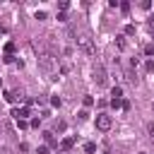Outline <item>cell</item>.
Returning a JSON list of instances; mask_svg holds the SVG:
<instances>
[{"label":"cell","instance_id":"cell-1","mask_svg":"<svg viewBox=\"0 0 154 154\" xmlns=\"http://www.w3.org/2000/svg\"><path fill=\"white\" fill-rule=\"evenodd\" d=\"M36 63H38V70L46 72V75H51V72L55 70V60H53V55H48V53H41V55L36 58Z\"/></svg>","mask_w":154,"mask_h":154},{"label":"cell","instance_id":"cell-2","mask_svg":"<svg viewBox=\"0 0 154 154\" xmlns=\"http://www.w3.org/2000/svg\"><path fill=\"white\" fill-rule=\"evenodd\" d=\"M77 48H79L84 55H94V43H91L89 36H79V38H77Z\"/></svg>","mask_w":154,"mask_h":154},{"label":"cell","instance_id":"cell-3","mask_svg":"<svg viewBox=\"0 0 154 154\" xmlns=\"http://www.w3.org/2000/svg\"><path fill=\"white\" fill-rule=\"evenodd\" d=\"M94 82H96V87H106V82H108V75H106V70H103V65H94Z\"/></svg>","mask_w":154,"mask_h":154},{"label":"cell","instance_id":"cell-4","mask_svg":"<svg viewBox=\"0 0 154 154\" xmlns=\"http://www.w3.org/2000/svg\"><path fill=\"white\" fill-rule=\"evenodd\" d=\"M111 125H113V118H111L108 113H99V116H96V128H99L101 132L111 130Z\"/></svg>","mask_w":154,"mask_h":154},{"label":"cell","instance_id":"cell-5","mask_svg":"<svg viewBox=\"0 0 154 154\" xmlns=\"http://www.w3.org/2000/svg\"><path fill=\"white\" fill-rule=\"evenodd\" d=\"M116 46H118L120 51H125V48H128V41H125V34H120V36H116Z\"/></svg>","mask_w":154,"mask_h":154},{"label":"cell","instance_id":"cell-6","mask_svg":"<svg viewBox=\"0 0 154 154\" xmlns=\"http://www.w3.org/2000/svg\"><path fill=\"white\" fill-rule=\"evenodd\" d=\"M72 144H75V137H65V140L60 142V147H63V149H72Z\"/></svg>","mask_w":154,"mask_h":154},{"label":"cell","instance_id":"cell-7","mask_svg":"<svg viewBox=\"0 0 154 154\" xmlns=\"http://www.w3.org/2000/svg\"><path fill=\"white\" fill-rule=\"evenodd\" d=\"M111 96H113L116 101H120V96H123V89H120V87H113V91H111Z\"/></svg>","mask_w":154,"mask_h":154},{"label":"cell","instance_id":"cell-8","mask_svg":"<svg viewBox=\"0 0 154 154\" xmlns=\"http://www.w3.org/2000/svg\"><path fill=\"white\" fill-rule=\"evenodd\" d=\"M84 152H87V154H94V152H96V144H94V142H87V144H84Z\"/></svg>","mask_w":154,"mask_h":154},{"label":"cell","instance_id":"cell-9","mask_svg":"<svg viewBox=\"0 0 154 154\" xmlns=\"http://www.w3.org/2000/svg\"><path fill=\"white\" fill-rule=\"evenodd\" d=\"M43 137H46V142H48L51 147H55V140H53V132H43Z\"/></svg>","mask_w":154,"mask_h":154},{"label":"cell","instance_id":"cell-10","mask_svg":"<svg viewBox=\"0 0 154 154\" xmlns=\"http://www.w3.org/2000/svg\"><path fill=\"white\" fill-rule=\"evenodd\" d=\"M144 70H147V72H154V60H147V63H144Z\"/></svg>","mask_w":154,"mask_h":154},{"label":"cell","instance_id":"cell-11","mask_svg":"<svg viewBox=\"0 0 154 154\" xmlns=\"http://www.w3.org/2000/svg\"><path fill=\"white\" fill-rule=\"evenodd\" d=\"M132 34H135V26L128 24V26H125V36H132Z\"/></svg>","mask_w":154,"mask_h":154},{"label":"cell","instance_id":"cell-12","mask_svg":"<svg viewBox=\"0 0 154 154\" xmlns=\"http://www.w3.org/2000/svg\"><path fill=\"white\" fill-rule=\"evenodd\" d=\"M41 125V118H34V120H29V128H38Z\"/></svg>","mask_w":154,"mask_h":154},{"label":"cell","instance_id":"cell-13","mask_svg":"<svg viewBox=\"0 0 154 154\" xmlns=\"http://www.w3.org/2000/svg\"><path fill=\"white\" fill-rule=\"evenodd\" d=\"M84 106H87V108L94 106V99H91V96H84Z\"/></svg>","mask_w":154,"mask_h":154},{"label":"cell","instance_id":"cell-14","mask_svg":"<svg viewBox=\"0 0 154 154\" xmlns=\"http://www.w3.org/2000/svg\"><path fill=\"white\" fill-rule=\"evenodd\" d=\"M77 116H79V120H87V118H89V111H79Z\"/></svg>","mask_w":154,"mask_h":154},{"label":"cell","instance_id":"cell-15","mask_svg":"<svg viewBox=\"0 0 154 154\" xmlns=\"http://www.w3.org/2000/svg\"><path fill=\"white\" fill-rule=\"evenodd\" d=\"M17 128H19V130H24V128H29V123H26V120H17Z\"/></svg>","mask_w":154,"mask_h":154},{"label":"cell","instance_id":"cell-16","mask_svg":"<svg viewBox=\"0 0 154 154\" xmlns=\"http://www.w3.org/2000/svg\"><path fill=\"white\" fill-rule=\"evenodd\" d=\"M55 130H58V132H63V130H65V123H63V120H58V123H55Z\"/></svg>","mask_w":154,"mask_h":154},{"label":"cell","instance_id":"cell-17","mask_svg":"<svg viewBox=\"0 0 154 154\" xmlns=\"http://www.w3.org/2000/svg\"><path fill=\"white\" fill-rule=\"evenodd\" d=\"M144 53H147V55H152V53H154V46H152V43H149V46H144Z\"/></svg>","mask_w":154,"mask_h":154},{"label":"cell","instance_id":"cell-18","mask_svg":"<svg viewBox=\"0 0 154 154\" xmlns=\"http://www.w3.org/2000/svg\"><path fill=\"white\" fill-rule=\"evenodd\" d=\"M111 106H113V108H120V106H123V101H116V99H111Z\"/></svg>","mask_w":154,"mask_h":154},{"label":"cell","instance_id":"cell-19","mask_svg":"<svg viewBox=\"0 0 154 154\" xmlns=\"http://www.w3.org/2000/svg\"><path fill=\"white\" fill-rule=\"evenodd\" d=\"M149 135L154 137V123H149Z\"/></svg>","mask_w":154,"mask_h":154},{"label":"cell","instance_id":"cell-20","mask_svg":"<svg viewBox=\"0 0 154 154\" xmlns=\"http://www.w3.org/2000/svg\"><path fill=\"white\" fill-rule=\"evenodd\" d=\"M0 154H10V152H7V147H0Z\"/></svg>","mask_w":154,"mask_h":154},{"label":"cell","instance_id":"cell-21","mask_svg":"<svg viewBox=\"0 0 154 154\" xmlns=\"http://www.w3.org/2000/svg\"><path fill=\"white\" fill-rule=\"evenodd\" d=\"M149 24H152V26H154V14H152V17H149Z\"/></svg>","mask_w":154,"mask_h":154},{"label":"cell","instance_id":"cell-22","mask_svg":"<svg viewBox=\"0 0 154 154\" xmlns=\"http://www.w3.org/2000/svg\"><path fill=\"white\" fill-rule=\"evenodd\" d=\"M101 154H111V152H101Z\"/></svg>","mask_w":154,"mask_h":154},{"label":"cell","instance_id":"cell-23","mask_svg":"<svg viewBox=\"0 0 154 154\" xmlns=\"http://www.w3.org/2000/svg\"><path fill=\"white\" fill-rule=\"evenodd\" d=\"M140 154H147V152H140Z\"/></svg>","mask_w":154,"mask_h":154}]
</instances>
